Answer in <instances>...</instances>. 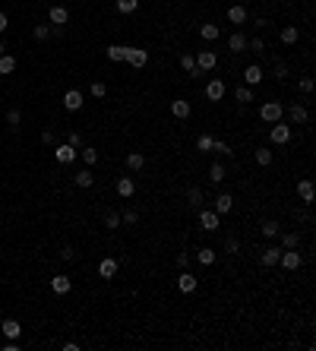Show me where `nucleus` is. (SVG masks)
I'll use <instances>...</instances> for the list:
<instances>
[{"instance_id": "obj_1", "label": "nucleus", "mask_w": 316, "mask_h": 351, "mask_svg": "<svg viewBox=\"0 0 316 351\" xmlns=\"http://www.w3.org/2000/svg\"><path fill=\"white\" fill-rule=\"evenodd\" d=\"M196 221H199V228H202V231H218V228H221V215H218L215 209H199Z\"/></svg>"}, {"instance_id": "obj_2", "label": "nucleus", "mask_w": 316, "mask_h": 351, "mask_svg": "<svg viewBox=\"0 0 316 351\" xmlns=\"http://www.w3.org/2000/svg\"><path fill=\"white\" fill-rule=\"evenodd\" d=\"M269 140H272V145H288V142H291V127H288V124H272L269 127Z\"/></svg>"}, {"instance_id": "obj_3", "label": "nucleus", "mask_w": 316, "mask_h": 351, "mask_svg": "<svg viewBox=\"0 0 316 351\" xmlns=\"http://www.w3.org/2000/svg\"><path fill=\"white\" fill-rule=\"evenodd\" d=\"M259 117H262L266 124H278L281 117H285V108H281L278 101H266V105L259 108Z\"/></svg>"}, {"instance_id": "obj_4", "label": "nucleus", "mask_w": 316, "mask_h": 351, "mask_svg": "<svg viewBox=\"0 0 316 351\" xmlns=\"http://www.w3.org/2000/svg\"><path fill=\"white\" fill-rule=\"evenodd\" d=\"M76 155H79V149H73L70 142H63V145H57V149H54V158L61 161V165H73Z\"/></svg>"}, {"instance_id": "obj_5", "label": "nucleus", "mask_w": 316, "mask_h": 351, "mask_svg": "<svg viewBox=\"0 0 316 351\" xmlns=\"http://www.w3.org/2000/svg\"><path fill=\"white\" fill-rule=\"evenodd\" d=\"M278 263H281L285 269H291V272H294V269H301V266H304V256L297 253V247H294V250H281V260H278Z\"/></svg>"}, {"instance_id": "obj_6", "label": "nucleus", "mask_w": 316, "mask_h": 351, "mask_svg": "<svg viewBox=\"0 0 316 351\" xmlns=\"http://www.w3.org/2000/svg\"><path fill=\"white\" fill-rule=\"evenodd\" d=\"M215 64H218V54H215V51H199V54H196V67H199L202 73L215 70Z\"/></svg>"}, {"instance_id": "obj_7", "label": "nucleus", "mask_w": 316, "mask_h": 351, "mask_svg": "<svg viewBox=\"0 0 316 351\" xmlns=\"http://www.w3.org/2000/svg\"><path fill=\"white\" fill-rule=\"evenodd\" d=\"M126 64L136 67V70H139V67H146V64H149V51H142V48H126Z\"/></svg>"}, {"instance_id": "obj_8", "label": "nucleus", "mask_w": 316, "mask_h": 351, "mask_svg": "<svg viewBox=\"0 0 316 351\" xmlns=\"http://www.w3.org/2000/svg\"><path fill=\"white\" fill-rule=\"evenodd\" d=\"M225 92H228L225 79H212V82L206 85V98H209V101H221V98H225Z\"/></svg>"}, {"instance_id": "obj_9", "label": "nucleus", "mask_w": 316, "mask_h": 351, "mask_svg": "<svg viewBox=\"0 0 316 351\" xmlns=\"http://www.w3.org/2000/svg\"><path fill=\"white\" fill-rule=\"evenodd\" d=\"M196 285H199V279H196L193 272H181V276H177V288H181L184 294H193Z\"/></svg>"}, {"instance_id": "obj_10", "label": "nucleus", "mask_w": 316, "mask_h": 351, "mask_svg": "<svg viewBox=\"0 0 316 351\" xmlns=\"http://www.w3.org/2000/svg\"><path fill=\"white\" fill-rule=\"evenodd\" d=\"M190 101H187V98H174V101H171V114H174L177 117V121H187V117H190Z\"/></svg>"}, {"instance_id": "obj_11", "label": "nucleus", "mask_w": 316, "mask_h": 351, "mask_svg": "<svg viewBox=\"0 0 316 351\" xmlns=\"http://www.w3.org/2000/svg\"><path fill=\"white\" fill-rule=\"evenodd\" d=\"M297 196H301V203H313V196H316V187L310 177H304V181H297Z\"/></svg>"}, {"instance_id": "obj_12", "label": "nucleus", "mask_w": 316, "mask_h": 351, "mask_svg": "<svg viewBox=\"0 0 316 351\" xmlns=\"http://www.w3.org/2000/svg\"><path fill=\"white\" fill-rule=\"evenodd\" d=\"M114 190H117V196H124V200H130V196L136 193V184H133V177H117Z\"/></svg>"}, {"instance_id": "obj_13", "label": "nucleus", "mask_w": 316, "mask_h": 351, "mask_svg": "<svg viewBox=\"0 0 316 351\" xmlns=\"http://www.w3.org/2000/svg\"><path fill=\"white\" fill-rule=\"evenodd\" d=\"M278 260H281V247H266V250H262V256H259V263L262 266H278Z\"/></svg>"}, {"instance_id": "obj_14", "label": "nucleus", "mask_w": 316, "mask_h": 351, "mask_svg": "<svg viewBox=\"0 0 316 351\" xmlns=\"http://www.w3.org/2000/svg\"><path fill=\"white\" fill-rule=\"evenodd\" d=\"M231 209H234V196L231 193H218L215 196V212H218V215H228Z\"/></svg>"}, {"instance_id": "obj_15", "label": "nucleus", "mask_w": 316, "mask_h": 351, "mask_svg": "<svg viewBox=\"0 0 316 351\" xmlns=\"http://www.w3.org/2000/svg\"><path fill=\"white\" fill-rule=\"evenodd\" d=\"M228 51H231V54H244L247 51V35L244 32H234V35L228 38Z\"/></svg>"}, {"instance_id": "obj_16", "label": "nucleus", "mask_w": 316, "mask_h": 351, "mask_svg": "<svg viewBox=\"0 0 316 351\" xmlns=\"http://www.w3.org/2000/svg\"><path fill=\"white\" fill-rule=\"evenodd\" d=\"M244 82H247V85H259V82H262V67H259V64H250V67L244 70Z\"/></svg>"}, {"instance_id": "obj_17", "label": "nucleus", "mask_w": 316, "mask_h": 351, "mask_svg": "<svg viewBox=\"0 0 316 351\" xmlns=\"http://www.w3.org/2000/svg\"><path fill=\"white\" fill-rule=\"evenodd\" d=\"M63 108H66V111H79V108H82V92H79V89H70V92L63 95Z\"/></svg>"}, {"instance_id": "obj_18", "label": "nucleus", "mask_w": 316, "mask_h": 351, "mask_svg": "<svg viewBox=\"0 0 316 351\" xmlns=\"http://www.w3.org/2000/svg\"><path fill=\"white\" fill-rule=\"evenodd\" d=\"M48 19L54 22V25H66V22H70V10H66V6H51Z\"/></svg>"}, {"instance_id": "obj_19", "label": "nucleus", "mask_w": 316, "mask_h": 351, "mask_svg": "<svg viewBox=\"0 0 316 351\" xmlns=\"http://www.w3.org/2000/svg\"><path fill=\"white\" fill-rule=\"evenodd\" d=\"M51 288H54V294H70L73 281H70V276H54L51 279Z\"/></svg>"}, {"instance_id": "obj_20", "label": "nucleus", "mask_w": 316, "mask_h": 351, "mask_svg": "<svg viewBox=\"0 0 316 351\" xmlns=\"http://www.w3.org/2000/svg\"><path fill=\"white\" fill-rule=\"evenodd\" d=\"M0 332H3L6 339H19L22 326H19V320H3V323H0Z\"/></svg>"}, {"instance_id": "obj_21", "label": "nucleus", "mask_w": 316, "mask_h": 351, "mask_svg": "<svg viewBox=\"0 0 316 351\" xmlns=\"http://www.w3.org/2000/svg\"><path fill=\"white\" fill-rule=\"evenodd\" d=\"M117 269H121V266H117V260H111V256L98 263V276H101V279H114V276H117Z\"/></svg>"}, {"instance_id": "obj_22", "label": "nucleus", "mask_w": 316, "mask_h": 351, "mask_svg": "<svg viewBox=\"0 0 316 351\" xmlns=\"http://www.w3.org/2000/svg\"><path fill=\"white\" fill-rule=\"evenodd\" d=\"M288 117H291L294 124H307V121H310V111H307L304 105H291V108H288Z\"/></svg>"}, {"instance_id": "obj_23", "label": "nucleus", "mask_w": 316, "mask_h": 351, "mask_svg": "<svg viewBox=\"0 0 316 351\" xmlns=\"http://www.w3.org/2000/svg\"><path fill=\"white\" fill-rule=\"evenodd\" d=\"M181 67H184V73H190V76H202V70L196 67V57L193 54H181Z\"/></svg>"}, {"instance_id": "obj_24", "label": "nucleus", "mask_w": 316, "mask_h": 351, "mask_svg": "<svg viewBox=\"0 0 316 351\" xmlns=\"http://www.w3.org/2000/svg\"><path fill=\"white\" fill-rule=\"evenodd\" d=\"M278 38L285 41V45H294V41L301 38V29H297V25H285V29L278 32Z\"/></svg>"}, {"instance_id": "obj_25", "label": "nucleus", "mask_w": 316, "mask_h": 351, "mask_svg": "<svg viewBox=\"0 0 316 351\" xmlns=\"http://www.w3.org/2000/svg\"><path fill=\"white\" fill-rule=\"evenodd\" d=\"M228 19H231L234 25H244V22H247V6H241V3H234L231 10H228Z\"/></svg>"}, {"instance_id": "obj_26", "label": "nucleus", "mask_w": 316, "mask_h": 351, "mask_svg": "<svg viewBox=\"0 0 316 351\" xmlns=\"http://www.w3.org/2000/svg\"><path fill=\"white\" fill-rule=\"evenodd\" d=\"M199 35L206 38V41H215V38L221 35V29H218L215 22H202V25H199Z\"/></svg>"}, {"instance_id": "obj_27", "label": "nucleus", "mask_w": 316, "mask_h": 351, "mask_svg": "<svg viewBox=\"0 0 316 351\" xmlns=\"http://www.w3.org/2000/svg\"><path fill=\"white\" fill-rule=\"evenodd\" d=\"M126 168H130V171L146 168V155H142V152H130V155H126Z\"/></svg>"}, {"instance_id": "obj_28", "label": "nucleus", "mask_w": 316, "mask_h": 351, "mask_svg": "<svg viewBox=\"0 0 316 351\" xmlns=\"http://www.w3.org/2000/svg\"><path fill=\"white\" fill-rule=\"evenodd\" d=\"M225 177H228L225 165H221V161H215V165L209 168V181H212V184H221V181H225Z\"/></svg>"}, {"instance_id": "obj_29", "label": "nucleus", "mask_w": 316, "mask_h": 351, "mask_svg": "<svg viewBox=\"0 0 316 351\" xmlns=\"http://www.w3.org/2000/svg\"><path fill=\"white\" fill-rule=\"evenodd\" d=\"M108 61H114V64L126 61V45H111L108 48Z\"/></svg>"}, {"instance_id": "obj_30", "label": "nucleus", "mask_w": 316, "mask_h": 351, "mask_svg": "<svg viewBox=\"0 0 316 351\" xmlns=\"http://www.w3.org/2000/svg\"><path fill=\"white\" fill-rule=\"evenodd\" d=\"M297 244H301V234H297V231H288V234H281V250H294Z\"/></svg>"}, {"instance_id": "obj_31", "label": "nucleus", "mask_w": 316, "mask_h": 351, "mask_svg": "<svg viewBox=\"0 0 316 351\" xmlns=\"http://www.w3.org/2000/svg\"><path fill=\"white\" fill-rule=\"evenodd\" d=\"M196 260H199L202 266H212V263H215V250H212V247H199V250H196Z\"/></svg>"}, {"instance_id": "obj_32", "label": "nucleus", "mask_w": 316, "mask_h": 351, "mask_svg": "<svg viewBox=\"0 0 316 351\" xmlns=\"http://www.w3.org/2000/svg\"><path fill=\"white\" fill-rule=\"evenodd\" d=\"M16 70V57H10V54H0V76H10Z\"/></svg>"}, {"instance_id": "obj_33", "label": "nucleus", "mask_w": 316, "mask_h": 351, "mask_svg": "<svg viewBox=\"0 0 316 351\" xmlns=\"http://www.w3.org/2000/svg\"><path fill=\"white\" fill-rule=\"evenodd\" d=\"M234 98L241 101V105H250V101H253V89H250V85H237Z\"/></svg>"}, {"instance_id": "obj_34", "label": "nucleus", "mask_w": 316, "mask_h": 351, "mask_svg": "<svg viewBox=\"0 0 316 351\" xmlns=\"http://www.w3.org/2000/svg\"><path fill=\"white\" fill-rule=\"evenodd\" d=\"M114 6H117V13H136V6H139V0H114Z\"/></svg>"}, {"instance_id": "obj_35", "label": "nucleus", "mask_w": 316, "mask_h": 351, "mask_svg": "<svg viewBox=\"0 0 316 351\" xmlns=\"http://www.w3.org/2000/svg\"><path fill=\"white\" fill-rule=\"evenodd\" d=\"M256 161H259L262 168L272 165V149H269V145H259V149H256Z\"/></svg>"}, {"instance_id": "obj_36", "label": "nucleus", "mask_w": 316, "mask_h": 351, "mask_svg": "<svg viewBox=\"0 0 316 351\" xmlns=\"http://www.w3.org/2000/svg\"><path fill=\"white\" fill-rule=\"evenodd\" d=\"M95 184V177H92V171L89 168H82L79 174H76V187H92Z\"/></svg>"}, {"instance_id": "obj_37", "label": "nucleus", "mask_w": 316, "mask_h": 351, "mask_svg": "<svg viewBox=\"0 0 316 351\" xmlns=\"http://www.w3.org/2000/svg\"><path fill=\"white\" fill-rule=\"evenodd\" d=\"M278 234H281L278 221H266V225H262V237H269V241H272V237H278Z\"/></svg>"}, {"instance_id": "obj_38", "label": "nucleus", "mask_w": 316, "mask_h": 351, "mask_svg": "<svg viewBox=\"0 0 316 351\" xmlns=\"http://www.w3.org/2000/svg\"><path fill=\"white\" fill-rule=\"evenodd\" d=\"M212 142H215V140H212L209 133H202L199 140H196V149H199V152H212Z\"/></svg>"}, {"instance_id": "obj_39", "label": "nucleus", "mask_w": 316, "mask_h": 351, "mask_svg": "<svg viewBox=\"0 0 316 351\" xmlns=\"http://www.w3.org/2000/svg\"><path fill=\"white\" fill-rule=\"evenodd\" d=\"M82 161H85V165H95V161H98V152H95V145H89V149H82Z\"/></svg>"}, {"instance_id": "obj_40", "label": "nucleus", "mask_w": 316, "mask_h": 351, "mask_svg": "<svg viewBox=\"0 0 316 351\" xmlns=\"http://www.w3.org/2000/svg\"><path fill=\"white\" fill-rule=\"evenodd\" d=\"M105 228H111V231L121 228V212H108V215H105Z\"/></svg>"}, {"instance_id": "obj_41", "label": "nucleus", "mask_w": 316, "mask_h": 351, "mask_svg": "<svg viewBox=\"0 0 316 351\" xmlns=\"http://www.w3.org/2000/svg\"><path fill=\"white\" fill-rule=\"evenodd\" d=\"M89 92H92V95H95V98H105V95H108V85L101 82V79H95V82H92V89H89Z\"/></svg>"}, {"instance_id": "obj_42", "label": "nucleus", "mask_w": 316, "mask_h": 351, "mask_svg": "<svg viewBox=\"0 0 316 351\" xmlns=\"http://www.w3.org/2000/svg\"><path fill=\"white\" fill-rule=\"evenodd\" d=\"M247 48H250L253 54H262V51H266V41H262V38H250V41H247Z\"/></svg>"}, {"instance_id": "obj_43", "label": "nucleus", "mask_w": 316, "mask_h": 351, "mask_svg": "<svg viewBox=\"0 0 316 351\" xmlns=\"http://www.w3.org/2000/svg\"><path fill=\"white\" fill-rule=\"evenodd\" d=\"M212 152H221V155H231V145H228L225 140H215V142H212Z\"/></svg>"}, {"instance_id": "obj_44", "label": "nucleus", "mask_w": 316, "mask_h": 351, "mask_svg": "<svg viewBox=\"0 0 316 351\" xmlns=\"http://www.w3.org/2000/svg\"><path fill=\"white\" fill-rule=\"evenodd\" d=\"M19 121H22V114H19L16 108H10V111H6V124H10V127H19Z\"/></svg>"}, {"instance_id": "obj_45", "label": "nucleus", "mask_w": 316, "mask_h": 351, "mask_svg": "<svg viewBox=\"0 0 316 351\" xmlns=\"http://www.w3.org/2000/svg\"><path fill=\"white\" fill-rule=\"evenodd\" d=\"M32 35H35V41H45V38L51 35V29H48V25H35V29H32Z\"/></svg>"}, {"instance_id": "obj_46", "label": "nucleus", "mask_w": 316, "mask_h": 351, "mask_svg": "<svg viewBox=\"0 0 316 351\" xmlns=\"http://www.w3.org/2000/svg\"><path fill=\"white\" fill-rule=\"evenodd\" d=\"M190 203H193L196 209L202 206V190H199V187H193V190H190Z\"/></svg>"}, {"instance_id": "obj_47", "label": "nucleus", "mask_w": 316, "mask_h": 351, "mask_svg": "<svg viewBox=\"0 0 316 351\" xmlns=\"http://www.w3.org/2000/svg\"><path fill=\"white\" fill-rule=\"evenodd\" d=\"M121 221H124V225H136V221H139V212H124V215H121Z\"/></svg>"}, {"instance_id": "obj_48", "label": "nucleus", "mask_w": 316, "mask_h": 351, "mask_svg": "<svg viewBox=\"0 0 316 351\" xmlns=\"http://www.w3.org/2000/svg\"><path fill=\"white\" fill-rule=\"evenodd\" d=\"M241 250V244H237V237H228L225 241V253H237Z\"/></svg>"}, {"instance_id": "obj_49", "label": "nucleus", "mask_w": 316, "mask_h": 351, "mask_svg": "<svg viewBox=\"0 0 316 351\" xmlns=\"http://www.w3.org/2000/svg\"><path fill=\"white\" fill-rule=\"evenodd\" d=\"M297 85H301V92H307V95H310V92H313V79H310V76H304V79L297 82Z\"/></svg>"}, {"instance_id": "obj_50", "label": "nucleus", "mask_w": 316, "mask_h": 351, "mask_svg": "<svg viewBox=\"0 0 316 351\" xmlns=\"http://www.w3.org/2000/svg\"><path fill=\"white\" fill-rule=\"evenodd\" d=\"M66 142H70L73 149H79V145H82V136H79V133H70V140H66Z\"/></svg>"}, {"instance_id": "obj_51", "label": "nucleus", "mask_w": 316, "mask_h": 351, "mask_svg": "<svg viewBox=\"0 0 316 351\" xmlns=\"http://www.w3.org/2000/svg\"><path fill=\"white\" fill-rule=\"evenodd\" d=\"M275 76H278V79H285V76H288V67H285V64H275Z\"/></svg>"}, {"instance_id": "obj_52", "label": "nucleus", "mask_w": 316, "mask_h": 351, "mask_svg": "<svg viewBox=\"0 0 316 351\" xmlns=\"http://www.w3.org/2000/svg\"><path fill=\"white\" fill-rule=\"evenodd\" d=\"M41 142H45V145H54V133L45 130V133H41Z\"/></svg>"}, {"instance_id": "obj_53", "label": "nucleus", "mask_w": 316, "mask_h": 351, "mask_svg": "<svg viewBox=\"0 0 316 351\" xmlns=\"http://www.w3.org/2000/svg\"><path fill=\"white\" fill-rule=\"evenodd\" d=\"M187 263H190V256H187V253L177 256V266H181V269H187Z\"/></svg>"}, {"instance_id": "obj_54", "label": "nucleus", "mask_w": 316, "mask_h": 351, "mask_svg": "<svg viewBox=\"0 0 316 351\" xmlns=\"http://www.w3.org/2000/svg\"><path fill=\"white\" fill-rule=\"evenodd\" d=\"M6 25H10V19H6V13H0V32H6Z\"/></svg>"}, {"instance_id": "obj_55", "label": "nucleus", "mask_w": 316, "mask_h": 351, "mask_svg": "<svg viewBox=\"0 0 316 351\" xmlns=\"http://www.w3.org/2000/svg\"><path fill=\"white\" fill-rule=\"evenodd\" d=\"M3 51H6V45H3V38H0V54H3Z\"/></svg>"}]
</instances>
